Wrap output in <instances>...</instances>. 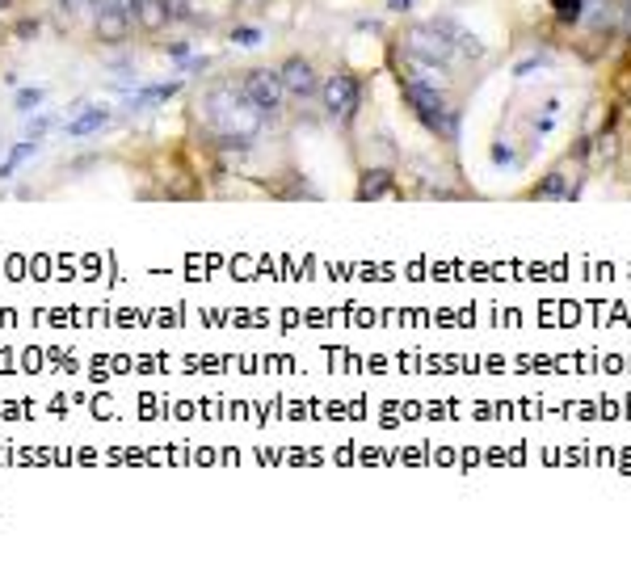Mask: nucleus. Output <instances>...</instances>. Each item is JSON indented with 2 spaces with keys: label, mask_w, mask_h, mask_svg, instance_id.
<instances>
[{
  "label": "nucleus",
  "mask_w": 631,
  "mask_h": 564,
  "mask_svg": "<svg viewBox=\"0 0 631 564\" xmlns=\"http://www.w3.org/2000/svg\"><path fill=\"white\" fill-rule=\"evenodd\" d=\"M135 30V17H127L122 9H114V5H101V9H93V34H98V42H106V47H118V42H127Z\"/></svg>",
  "instance_id": "nucleus-7"
},
{
  "label": "nucleus",
  "mask_w": 631,
  "mask_h": 564,
  "mask_svg": "<svg viewBox=\"0 0 631 564\" xmlns=\"http://www.w3.org/2000/svg\"><path fill=\"white\" fill-rule=\"evenodd\" d=\"M534 198H569V185H564V177L560 173H551L539 190H534Z\"/></svg>",
  "instance_id": "nucleus-14"
},
{
  "label": "nucleus",
  "mask_w": 631,
  "mask_h": 564,
  "mask_svg": "<svg viewBox=\"0 0 631 564\" xmlns=\"http://www.w3.org/2000/svg\"><path fill=\"white\" fill-rule=\"evenodd\" d=\"M55 123H60L55 114H38V118H30V123H25V139H42Z\"/></svg>",
  "instance_id": "nucleus-15"
},
{
  "label": "nucleus",
  "mask_w": 631,
  "mask_h": 564,
  "mask_svg": "<svg viewBox=\"0 0 631 564\" xmlns=\"http://www.w3.org/2000/svg\"><path fill=\"white\" fill-rule=\"evenodd\" d=\"M240 89H244V98L253 101V110L261 114V123H278L282 101H287L278 68H249V72L240 76Z\"/></svg>",
  "instance_id": "nucleus-3"
},
{
  "label": "nucleus",
  "mask_w": 631,
  "mask_h": 564,
  "mask_svg": "<svg viewBox=\"0 0 631 564\" xmlns=\"http://www.w3.org/2000/svg\"><path fill=\"white\" fill-rule=\"evenodd\" d=\"M404 55L409 60H421V63H442V68H450L455 63V42H450L442 30H434V25H413L409 34H404Z\"/></svg>",
  "instance_id": "nucleus-5"
},
{
  "label": "nucleus",
  "mask_w": 631,
  "mask_h": 564,
  "mask_svg": "<svg viewBox=\"0 0 631 564\" xmlns=\"http://www.w3.org/2000/svg\"><path fill=\"white\" fill-rule=\"evenodd\" d=\"M391 169H366L363 173V185H358V198L363 202H375V198H383V194H391Z\"/></svg>",
  "instance_id": "nucleus-10"
},
{
  "label": "nucleus",
  "mask_w": 631,
  "mask_h": 564,
  "mask_svg": "<svg viewBox=\"0 0 631 564\" xmlns=\"http://www.w3.org/2000/svg\"><path fill=\"white\" fill-rule=\"evenodd\" d=\"M0 13H13V0H0Z\"/></svg>",
  "instance_id": "nucleus-23"
},
{
  "label": "nucleus",
  "mask_w": 631,
  "mask_h": 564,
  "mask_svg": "<svg viewBox=\"0 0 631 564\" xmlns=\"http://www.w3.org/2000/svg\"><path fill=\"white\" fill-rule=\"evenodd\" d=\"M231 42H236V47H257V42H261V30H257V25H236V30H231Z\"/></svg>",
  "instance_id": "nucleus-17"
},
{
  "label": "nucleus",
  "mask_w": 631,
  "mask_h": 564,
  "mask_svg": "<svg viewBox=\"0 0 631 564\" xmlns=\"http://www.w3.org/2000/svg\"><path fill=\"white\" fill-rule=\"evenodd\" d=\"M202 118L215 136H257L261 127V114L253 110V101L244 98L236 80H215L202 93Z\"/></svg>",
  "instance_id": "nucleus-1"
},
{
  "label": "nucleus",
  "mask_w": 631,
  "mask_h": 564,
  "mask_svg": "<svg viewBox=\"0 0 631 564\" xmlns=\"http://www.w3.org/2000/svg\"><path fill=\"white\" fill-rule=\"evenodd\" d=\"M278 76H282V89H287V98H295V101H312L316 93H320V76H316L312 60H304V55H291V60H282Z\"/></svg>",
  "instance_id": "nucleus-6"
},
{
  "label": "nucleus",
  "mask_w": 631,
  "mask_h": 564,
  "mask_svg": "<svg viewBox=\"0 0 631 564\" xmlns=\"http://www.w3.org/2000/svg\"><path fill=\"white\" fill-rule=\"evenodd\" d=\"M388 9L391 13H409V9H413V0H388Z\"/></svg>",
  "instance_id": "nucleus-21"
},
{
  "label": "nucleus",
  "mask_w": 631,
  "mask_h": 564,
  "mask_svg": "<svg viewBox=\"0 0 631 564\" xmlns=\"http://www.w3.org/2000/svg\"><path fill=\"white\" fill-rule=\"evenodd\" d=\"M551 9H556L560 22H581L585 0H551Z\"/></svg>",
  "instance_id": "nucleus-13"
},
{
  "label": "nucleus",
  "mask_w": 631,
  "mask_h": 564,
  "mask_svg": "<svg viewBox=\"0 0 631 564\" xmlns=\"http://www.w3.org/2000/svg\"><path fill=\"white\" fill-rule=\"evenodd\" d=\"M42 98H47V89H22L13 106H17V114H25V110H34V106H42Z\"/></svg>",
  "instance_id": "nucleus-16"
},
{
  "label": "nucleus",
  "mask_w": 631,
  "mask_h": 564,
  "mask_svg": "<svg viewBox=\"0 0 631 564\" xmlns=\"http://www.w3.org/2000/svg\"><path fill=\"white\" fill-rule=\"evenodd\" d=\"M182 93V80H156V85H144L131 93V110H147V106H156V101H169Z\"/></svg>",
  "instance_id": "nucleus-9"
},
{
  "label": "nucleus",
  "mask_w": 631,
  "mask_h": 564,
  "mask_svg": "<svg viewBox=\"0 0 631 564\" xmlns=\"http://www.w3.org/2000/svg\"><path fill=\"white\" fill-rule=\"evenodd\" d=\"M493 160H497V164H510V147L501 144V147H497V152H493Z\"/></svg>",
  "instance_id": "nucleus-22"
},
{
  "label": "nucleus",
  "mask_w": 631,
  "mask_h": 564,
  "mask_svg": "<svg viewBox=\"0 0 631 564\" xmlns=\"http://www.w3.org/2000/svg\"><path fill=\"white\" fill-rule=\"evenodd\" d=\"M34 152H38V139H22V144H17V147L9 152V160L0 164V177H13V169H17V164H22L25 156H34Z\"/></svg>",
  "instance_id": "nucleus-12"
},
{
  "label": "nucleus",
  "mask_w": 631,
  "mask_h": 564,
  "mask_svg": "<svg viewBox=\"0 0 631 564\" xmlns=\"http://www.w3.org/2000/svg\"><path fill=\"white\" fill-rule=\"evenodd\" d=\"M165 51H169V55H173L177 63H190V42H169Z\"/></svg>",
  "instance_id": "nucleus-19"
},
{
  "label": "nucleus",
  "mask_w": 631,
  "mask_h": 564,
  "mask_svg": "<svg viewBox=\"0 0 631 564\" xmlns=\"http://www.w3.org/2000/svg\"><path fill=\"white\" fill-rule=\"evenodd\" d=\"M316 98L325 101V114L337 118V123H350L358 106H363V85L353 80L350 72H333L328 80H320V93Z\"/></svg>",
  "instance_id": "nucleus-4"
},
{
  "label": "nucleus",
  "mask_w": 631,
  "mask_h": 564,
  "mask_svg": "<svg viewBox=\"0 0 631 564\" xmlns=\"http://www.w3.org/2000/svg\"><path fill=\"white\" fill-rule=\"evenodd\" d=\"M109 123H114V110H109V106H85V110H80V118H68V123H63V136L85 139V136H98V131H106Z\"/></svg>",
  "instance_id": "nucleus-8"
},
{
  "label": "nucleus",
  "mask_w": 631,
  "mask_h": 564,
  "mask_svg": "<svg viewBox=\"0 0 631 564\" xmlns=\"http://www.w3.org/2000/svg\"><path fill=\"white\" fill-rule=\"evenodd\" d=\"M13 34H17V38H34V34H38V17H22Z\"/></svg>",
  "instance_id": "nucleus-18"
},
{
  "label": "nucleus",
  "mask_w": 631,
  "mask_h": 564,
  "mask_svg": "<svg viewBox=\"0 0 631 564\" xmlns=\"http://www.w3.org/2000/svg\"><path fill=\"white\" fill-rule=\"evenodd\" d=\"M60 9L72 17V13H85V0H60Z\"/></svg>",
  "instance_id": "nucleus-20"
},
{
  "label": "nucleus",
  "mask_w": 631,
  "mask_h": 564,
  "mask_svg": "<svg viewBox=\"0 0 631 564\" xmlns=\"http://www.w3.org/2000/svg\"><path fill=\"white\" fill-rule=\"evenodd\" d=\"M400 93H404V106H409V110H413L425 127L442 131L447 139L459 136V114L447 110V98H442V89H438V85H429V80H417V76H404Z\"/></svg>",
  "instance_id": "nucleus-2"
},
{
  "label": "nucleus",
  "mask_w": 631,
  "mask_h": 564,
  "mask_svg": "<svg viewBox=\"0 0 631 564\" xmlns=\"http://www.w3.org/2000/svg\"><path fill=\"white\" fill-rule=\"evenodd\" d=\"M135 25H144V30H165V25H169L165 0H135Z\"/></svg>",
  "instance_id": "nucleus-11"
}]
</instances>
